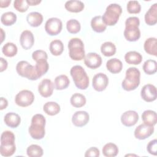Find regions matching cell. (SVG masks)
Masks as SVG:
<instances>
[{
    "label": "cell",
    "mask_w": 157,
    "mask_h": 157,
    "mask_svg": "<svg viewBox=\"0 0 157 157\" xmlns=\"http://www.w3.org/2000/svg\"><path fill=\"white\" fill-rule=\"evenodd\" d=\"M46 120L44 116L40 113L35 114L31 118V123L28 131L30 136L34 139L40 140L44 138L45 130Z\"/></svg>",
    "instance_id": "cell-1"
},
{
    "label": "cell",
    "mask_w": 157,
    "mask_h": 157,
    "mask_svg": "<svg viewBox=\"0 0 157 157\" xmlns=\"http://www.w3.org/2000/svg\"><path fill=\"white\" fill-rule=\"evenodd\" d=\"M15 150L14 134L10 131H4L1 136V155L5 157L10 156L14 154Z\"/></svg>",
    "instance_id": "cell-2"
},
{
    "label": "cell",
    "mask_w": 157,
    "mask_h": 157,
    "mask_svg": "<svg viewBox=\"0 0 157 157\" xmlns=\"http://www.w3.org/2000/svg\"><path fill=\"white\" fill-rule=\"evenodd\" d=\"M139 18L137 17H130L125 21L124 36L129 42L137 41L140 37Z\"/></svg>",
    "instance_id": "cell-3"
},
{
    "label": "cell",
    "mask_w": 157,
    "mask_h": 157,
    "mask_svg": "<svg viewBox=\"0 0 157 157\" xmlns=\"http://www.w3.org/2000/svg\"><path fill=\"white\" fill-rule=\"evenodd\" d=\"M140 71L135 67H129L126 71V76L121 83L123 90L129 91L136 89L140 84Z\"/></svg>",
    "instance_id": "cell-4"
},
{
    "label": "cell",
    "mask_w": 157,
    "mask_h": 157,
    "mask_svg": "<svg viewBox=\"0 0 157 157\" xmlns=\"http://www.w3.org/2000/svg\"><path fill=\"white\" fill-rule=\"evenodd\" d=\"M70 74L77 88L80 90H86L88 87L89 77L82 66H74L71 69Z\"/></svg>",
    "instance_id": "cell-5"
},
{
    "label": "cell",
    "mask_w": 157,
    "mask_h": 157,
    "mask_svg": "<svg viewBox=\"0 0 157 157\" xmlns=\"http://www.w3.org/2000/svg\"><path fill=\"white\" fill-rule=\"evenodd\" d=\"M69 57L75 61H81L85 56L83 41L77 37L72 38L68 42Z\"/></svg>",
    "instance_id": "cell-6"
},
{
    "label": "cell",
    "mask_w": 157,
    "mask_h": 157,
    "mask_svg": "<svg viewBox=\"0 0 157 157\" xmlns=\"http://www.w3.org/2000/svg\"><path fill=\"white\" fill-rule=\"evenodd\" d=\"M121 13L122 8L119 4H110L107 7L105 12L102 16V20L107 26H113L118 22Z\"/></svg>",
    "instance_id": "cell-7"
},
{
    "label": "cell",
    "mask_w": 157,
    "mask_h": 157,
    "mask_svg": "<svg viewBox=\"0 0 157 157\" xmlns=\"http://www.w3.org/2000/svg\"><path fill=\"white\" fill-rule=\"evenodd\" d=\"M18 74L23 77H26L31 80H36L39 78L34 66L31 65L26 61H20L16 66Z\"/></svg>",
    "instance_id": "cell-8"
},
{
    "label": "cell",
    "mask_w": 157,
    "mask_h": 157,
    "mask_svg": "<svg viewBox=\"0 0 157 157\" xmlns=\"http://www.w3.org/2000/svg\"><path fill=\"white\" fill-rule=\"evenodd\" d=\"M34 100L33 93L28 90H23L17 94L15 98V102L17 105L25 107L32 104Z\"/></svg>",
    "instance_id": "cell-9"
},
{
    "label": "cell",
    "mask_w": 157,
    "mask_h": 157,
    "mask_svg": "<svg viewBox=\"0 0 157 157\" xmlns=\"http://www.w3.org/2000/svg\"><path fill=\"white\" fill-rule=\"evenodd\" d=\"M63 23L60 19L52 17L48 18L45 24V30L50 36H56L61 33Z\"/></svg>",
    "instance_id": "cell-10"
},
{
    "label": "cell",
    "mask_w": 157,
    "mask_h": 157,
    "mask_svg": "<svg viewBox=\"0 0 157 157\" xmlns=\"http://www.w3.org/2000/svg\"><path fill=\"white\" fill-rule=\"evenodd\" d=\"M109 83L108 77L104 73L99 72L94 75L92 80L93 88L97 91H102L107 86Z\"/></svg>",
    "instance_id": "cell-11"
},
{
    "label": "cell",
    "mask_w": 157,
    "mask_h": 157,
    "mask_svg": "<svg viewBox=\"0 0 157 157\" xmlns=\"http://www.w3.org/2000/svg\"><path fill=\"white\" fill-rule=\"evenodd\" d=\"M154 127L145 123L139 124L134 130V136L139 140H144L153 134Z\"/></svg>",
    "instance_id": "cell-12"
},
{
    "label": "cell",
    "mask_w": 157,
    "mask_h": 157,
    "mask_svg": "<svg viewBox=\"0 0 157 157\" xmlns=\"http://www.w3.org/2000/svg\"><path fill=\"white\" fill-rule=\"evenodd\" d=\"M140 96L145 101L150 102L156 99V88L152 84L145 85L140 91Z\"/></svg>",
    "instance_id": "cell-13"
},
{
    "label": "cell",
    "mask_w": 157,
    "mask_h": 157,
    "mask_svg": "<svg viewBox=\"0 0 157 157\" xmlns=\"http://www.w3.org/2000/svg\"><path fill=\"white\" fill-rule=\"evenodd\" d=\"M54 90V84L51 80L43 79L38 85V91L44 98H48L52 95Z\"/></svg>",
    "instance_id": "cell-14"
},
{
    "label": "cell",
    "mask_w": 157,
    "mask_h": 157,
    "mask_svg": "<svg viewBox=\"0 0 157 157\" xmlns=\"http://www.w3.org/2000/svg\"><path fill=\"white\" fill-rule=\"evenodd\" d=\"M84 63L88 67L94 69L101 66L102 64V58L96 53L90 52L85 56Z\"/></svg>",
    "instance_id": "cell-15"
},
{
    "label": "cell",
    "mask_w": 157,
    "mask_h": 157,
    "mask_svg": "<svg viewBox=\"0 0 157 157\" xmlns=\"http://www.w3.org/2000/svg\"><path fill=\"white\" fill-rule=\"evenodd\" d=\"M139 120V115L134 110H128L123 113L121 116L122 124L127 127L135 125Z\"/></svg>",
    "instance_id": "cell-16"
},
{
    "label": "cell",
    "mask_w": 157,
    "mask_h": 157,
    "mask_svg": "<svg viewBox=\"0 0 157 157\" xmlns=\"http://www.w3.org/2000/svg\"><path fill=\"white\" fill-rule=\"evenodd\" d=\"M90 120V115L86 111L80 110L75 112L72 117L73 124L77 127L85 126Z\"/></svg>",
    "instance_id": "cell-17"
},
{
    "label": "cell",
    "mask_w": 157,
    "mask_h": 157,
    "mask_svg": "<svg viewBox=\"0 0 157 157\" xmlns=\"http://www.w3.org/2000/svg\"><path fill=\"white\" fill-rule=\"evenodd\" d=\"M20 42L25 50L30 49L34 43V37L33 33L29 30L23 31L20 35Z\"/></svg>",
    "instance_id": "cell-18"
},
{
    "label": "cell",
    "mask_w": 157,
    "mask_h": 157,
    "mask_svg": "<svg viewBox=\"0 0 157 157\" xmlns=\"http://www.w3.org/2000/svg\"><path fill=\"white\" fill-rule=\"evenodd\" d=\"M145 21L147 25L152 26L157 23V4L155 3L145 14Z\"/></svg>",
    "instance_id": "cell-19"
},
{
    "label": "cell",
    "mask_w": 157,
    "mask_h": 157,
    "mask_svg": "<svg viewBox=\"0 0 157 157\" xmlns=\"http://www.w3.org/2000/svg\"><path fill=\"white\" fill-rule=\"evenodd\" d=\"M4 121L5 124L10 128H15L19 126L21 122V118L15 112H9L4 116Z\"/></svg>",
    "instance_id": "cell-20"
},
{
    "label": "cell",
    "mask_w": 157,
    "mask_h": 157,
    "mask_svg": "<svg viewBox=\"0 0 157 157\" xmlns=\"http://www.w3.org/2000/svg\"><path fill=\"white\" fill-rule=\"evenodd\" d=\"M145 52L150 55H157V40L155 37H149L147 39L144 44Z\"/></svg>",
    "instance_id": "cell-21"
},
{
    "label": "cell",
    "mask_w": 157,
    "mask_h": 157,
    "mask_svg": "<svg viewBox=\"0 0 157 157\" xmlns=\"http://www.w3.org/2000/svg\"><path fill=\"white\" fill-rule=\"evenodd\" d=\"M106 67L111 73L118 74L123 69V63L120 59L116 58H112L107 61Z\"/></svg>",
    "instance_id": "cell-22"
},
{
    "label": "cell",
    "mask_w": 157,
    "mask_h": 157,
    "mask_svg": "<svg viewBox=\"0 0 157 157\" xmlns=\"http://www.w3.org/2000/svg\"><path fill=\"white\" fill-rule=\"evenodd\" d=\"M64 7L65 9L69 12L78 13L83 10L85 5L81 1L71 0L66 1L64 4Z\"/></svg>",
    "instance_id": "cell-23"
},
{
    "label": "cell",
    "mask_w": 157,
    "mask_h": 157,
    "mask_svg": "<svg viewBox=\"0 0 157 157\" xmlns=\"http://www.w3.org/2000/svg\"><path fill=\"white\" fill-rule=\"evenodd\" d=\"M26 21L30 26L33 27H37L42 24L43 21V16L39 12H32L27 15Z\"/></svg>",
    "instance_id": "cell-24"
},
{
    "label": "cell",
    "mask_w": 157,
    "mask_h": 157,
    "mask_svg": "<svg viewBox=\"0 0 157 157\" xmlns=\"http://www.w3.org/2000/svg\"><path fill=\"white\" fill-rule=\"evenodd\" d=\"M91 26L93 30L96 33H102L107 28V25L104 23L101 15L95 16L91 19Z\"/></svg>",
    "instance_id": "cell-25"
},
{
    "label": "cell",
    "mask_w": 157,
    "mask_h": 157,
    "mask_svg": "<svg viewBox=\"0 0 157 157\" xmlns=\"http://www.w3.org/2000/svg\"><path fill=\"white\" fill-rule=\"evenodd\" d=\"M142 120L145 124L154 126L157 121L156 112L151 110H145L142 114Z\"/></svg>",
    "instance_id": "cell-26"
},
{
    "label": "cell",
    "mask_w": 157,
    "mask_h": 157,
    "mask_svg": "<svg viewBox=\"0 0 157 157\" xmlns=\"http://www.w3.org/2000/svg\"><path fill=\"white\" fill-rule=\"evenodd\" d=\"M124 59L128 64L137 65L142 62V56L136 51H129L125 54Z\"/></svg>",
    "instance_id": "cell-27"
},
{
    "label": "cell",
    "mask_w": 157,
    "mask_h": 157,
    "mask_svg": "<svg viewBox=\"0 0 157 157\" xmlns=\"http://www.w3.org/2000/svg\"><path fill=\"white\" fill-rule=\"evenodd\" d=\"M43 110L44 112L50 116H54L57 115L61 110L59 105L56 102H47L43 106Z\"/></svg>",
    "instance_id": "cell-28"
},
{
    "label": "cell",
    "mask_w": 157,
    "mask_h": 157,
    "mask_svg": "<svg viewBox=\"0 0 157 157\" xmlns=\"http://www.w3.org/2000/svg\"><path fill=\"white\" fill-rule=\"evenodd\" d=\"M70 80L67 75L62 74L58 75L55 78V86L58 90H62L67 88L69 85Z\"/></svg>",
    "instance_id": "cell-29"
},
{
    "label": "cell",
    "mask_w": 157,
    "mask_h": 157,
    "mask_svg": "<svg viewBox=\"0 0 157 157\" xmlns=\"http://www.w3.org/2000/svg\"><path fill=\"white\" fill-rule=\"evenodd\" d=\"M49 49L53 55L59 56L63 53L64 50L63 43L59 39L53 40L50 44Z\"/></svg>",
    "instance_id": "cell-30"
},
{
    "label": "cell",
    "mask_w": 157,
    "mask_h": 157,
    "mask_svg": "<svg viewBox=\"0 0 157 157\" xmlns=\"http://www.w3.org/2000/svg\"><path fill=\"white\" fill-rule=\"evenodd\" d=\"M118 148L113 143H107L102 148V154L106 157H114L118 153Z\"/></svg>",
    "instance_id": "cell-31"
},
{
    "label": "cell",
    "mask_w": 157,
    "mask_h": 157,
    "mask_svg": "<svg viewBox=\"0 0 157 157\" xmlns=\"http://www.w3.org/2000/svg\"><path fill=\"white\" fill-rule=\"evenodd\" d=\"M86 98L84 95L80 93H74L72 95L70 99L71 104L72 106L77 108H80L83 107L86 104Z\"/></svg>",
    "instance_id": "cell-32"
},
{
    "label": "cell",
    "mask_w": 157,
    "mask_h": 157,
    "mask_svg": "<svg viewBox=\"0 0 157 157\" xmlns=\"http://www.w3.org/2000/svg\"><path fill=\"white\" fill-rule=\"evenodd\" d=\"M116 47L111 42H105L101 46V52L105 56H111L116 53Z\"/></svg>",
    "instance_id": "cell-33"
},
{
    "label": "cell",
    "mask_w": 157,
    "mask_h": 157,
    "mask_svg": "<svg viewBox=\"0 0 157 157\" xmlns=\"http://www.w3.org/2000/svg\"><path fill=\"white\" fill-rule=\"evenodd\" d=\"M17 21V15L12 12H7L1 17V21L5 26H11Z\"/></svg>",
    "instance_id": "cell-34"
},
{
    "label": "cell",
    "mask_w": 157,
    "mask_h": 157,
    "mask_svg": "<svg viewBox=\"0 0 157 157\" xmlns=\"http://www.w3.org/2000/svg\"><path fill=\"white\" fill-rule=\"evenodd\" d=\"M18 48L17 45L12 42H7L2 48V52L7 57H13L17 53Z\"/></svg>",
    "instance_id": "cell-35"
},
{
    "label": "cell",
    "mask_w": 157,
    "mask_h": 157,
    "mask_svg": "<svg viewBox=\"0 0 157 157\" xmlns=\"http://www.w3.org/2000/svg\"><path fill=\"white\" fill-rule=\"evenodd\" d=\"M143 70L148 75H153L157 71V63L154 59H148L143 64Z\"/></svg>",
    "instance_id": "cell-36"
},
{
    "label": "cell",
    "mask_w": 157,
    "mask_h": 157,
    "mask_svg": "<svg viewBox=\"0 0 157 157\" xmlns=\"http://www.w3.org/2000/svg\"><path fill=\"white\" fill-rule=\"evenodd\" d=\"M26 153L29 157H40L43 155L44 151L40 146L32 144L27 148Z\"/></svg>",
    "instance_id": "cell-37"
},
{
    "label": "cell",
    "mask_w": 157,
    "mask_h": 157,
    "mask_svg": "<svg viewBox=\"0 0 157 157\" xmlns=\"http://www.w3.org/2000/svg\"><path fill=\"white\" fill-rule=\"evenodd\" d=\"M34 67L36 72L40 78L43 75L47 73L49 68V65L47 62V60H40L36 62V64L34 66Z\"/></svg>",
    "instance_id": "cell-38"
},
{
    "label": "cell",
    "mask_w": 157,
    "mask_h": 157,
    "mask_svg": "<svg viewBox=\"0 0 157 157\" xmlns=\"http://www.w3.org/2000/svg\"><path fill=\"white\" fill-rule=\"evenodd\" d=\"M66 28L69 33L76 34L80 31L81 25L78 20L75 19H71L66 23Z\"/></svg>",
    "instance_id": "cell-39"
},
{
    "label": "cell",
    "mask_w": 157,
    "mask_h": 157,
    "mask_svg": "<svg viewBox=\"0 0 157 157\" xmlns=\"http://www.w3.org/2000/svg\"><path fill=\"white\" fill-rule=\"evenodd\" d=\"M126 9L129 13H139L141 10V6L137 1H129Z\"/></svg>",
    "instance_id": "cell-40"
},
{
    "label": "cell",
    "mask_w": 157,
    "mask_h": 157,
    "mask_svg": "<svg viewBox=\"0 0 157 157\" xmlns=\"http://www.w3.org/2000/svg\"><path fill=\"white\" fill-rule=\"evenodd\" d=\"M13 7L20 12H25L28 10L29 5L26 0H15L13 2Z\"/></svg>",
    "instance_id": "cell-41"
},
{
    "label": "cell",
    "mask_w": 157,
    "mask_h": 157,
    "mask_svg": "<svg viewBox=\"0 0 157 157\" xmlns=\"http://www.w3.org/2000/svg\"><path fill=\"white\" fill-rule=\"evenodd\" d=\"M32 58L36 62H37L40 60H47L48 55L44 50H37L33 52Z\"/></svg>",
    "instance_id": "cell-42"
},
{
    "label": "cell",
    "mask_w": 157,
    "mask_h": 157,
    "mask_svg": "<svg viewBox=\"0 0 157 157\" xmlns=\"http://www.w3.org/2000/svg\"><path fill=\"white\" fill-rule=\"evenodd\" d=\"M147 150L148 152L153 155L156 156L157 154V140L156 139H153L149 142L147 145Z\"/></svg>",
    "instance_id": "cell-43"
},
{
    "label": "cell",
    "mask_w": 157,
    "mask_h": 157,
    "mask_svg": "<svg viewBox=\"0 0 157 157\" xmlns=\"http://www.w3.org/2000/svg\"><path fill=\"white\" fill-rule=\"evenodd\" d=\"M100 155V151L99 149L96 147H90L88 148L85 153V156L88 157V156H93V157H98Z\"/></svg>",
    "instance_id": "cell-44"
},
{
    "label": "cell",
    "mask_w": 157,
    "mask_h": 157,
    "mask_svg": "<svg viewBox=\"0 0 157 157\" xmlns=\"http://www.w3.org/2000/svg\"><path fill=\"white\" fill-rule=\"evenodd\" d=\"M0 72H3L4 71L6 70L7 66H8V63L7 61L4 59L3 58H0Z\"/></svg>",
    "instance_id": "cell-45"
},
{
    "label": "cell",
    "mask_w": 157,
    "mask_h": 157,
    "mask_svg": "<svg viewBox=\"0 0 157 157\" xmlns=\"http://www.w3.org/2000/svg\"><path fill=\"white\" fill-rule=\"evenodd\" d=\"M8 105V101L7 100L3 98V97H1V103H0V109L2 110L4 109H6Z\"/></svg>",
    "instance_id": "cell-46"
},
{
    "label": "cell",
    "mask_w": 157,
    "mask_h": 157,
    "mask_svg": "<svg viewBox=\"0 0 157 157\" xmlns=\"http://www.w3.org/2000/svg\"><path fill=\"white\" fill-rule=\"evenodd\" d=\"M11 2V0H1L0 1V7L1 8L7 7Z\"/></svg>",
    "instance_id": "cell-47"
},
{
    "label": "cell",
    "mask_w": 157,
    "mask_h": 157,
    "mask_svg": "<svg viewBox=\"0 0 157 157\" xmlns=\"http://www.w3.org/2000/svg\"><path fill=\"white\" fill-rule=\"evenodd\" d=\"M29 6H36L41 2V0H26Z\"/></svg>",
    "instance_id": "cell-48"
},
{
    "label": "cell",
    "mask_w": 157,
    "mask_h": 157,
    "mask_svg": "<svg viewBox=\"0 0 157 157\" xmlns=\"http://www.w3.org/2000/svg\"><path fill=\"white\" fill-rule=\"evenodd\" d=\"M1 42H3L4 39V37H5V33L3 31V29L2 28H1Z\"/></svg>",
    "instance_id": "cell-49"
},
{
    "label": "cell",
    "mask_w": 157,
    "mask_h": 157,
    "mask_svg": "<svg viewBox=\"0 0 157 157\" xmlns=\"http://www.w3.org/2000/svg\"><path fill=\"white\" fill-rule=\"evenodd\" d=\"M137 156V155H132V154H130V155H126V156Z\"/></svg>",
    "instance_id": "cell-50"
}]
</instances>
